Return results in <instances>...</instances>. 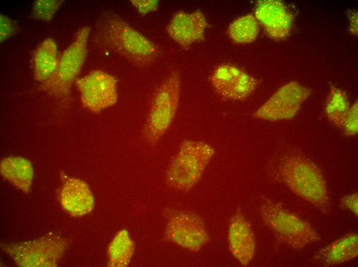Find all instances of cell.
Masks as SVG:
<instances>
[{"label": "cell", "mask_w": 358, "mask_h": 267, "mask_svg": "<svg viewBox=\"0 0 358 267\" xmlns=\"http://www.w3.org/2000/svg\"><path fill=\"white\" fill-rule=\"evenodd\" d=\"M17 27L14 22L4 14L0 15V42L8 39L16 32Z\"/></svg>", "instance_id": "24"}, {"label": "cell", "mask_w": 358, "mask_h": 267, "mask_svg": "<svg viewBox=\"0 0 358 267\" xmlns=\"http://www.w3.org/2000/svg\"><path fill=\"white\" fill-rule=\"evenodd\" d=\"M349 108L346 92L331 85L325 107L328 119L336 126L343 127Z\"/></svg>", "instance_id": "20"}, {"label": "cell", "mask_w": 358, "mask_h": 267, "mask_svg": "<svg viewBox=\"0 0 358 267\" xmlns=\"http://www.w3.org/2000/svg\"><path fill=\"white\" fill-rule=\"evenodd\" d=\"M60 199L63 208L73 217L86 215L94 206V198L88 185L76 178H69L64 181Z\"/></svg>", "instance_id": "15"}, {"label": "cell", "mask_w": 358, "mask_h": 267, "mask_svg": "<svg viewBox=\"0 0 358 267\" xmlns=\"http://www.w3.org/2000/svg\"><path fill=\"white\" fill-rule=\"evenodd\" d=\"M132 5L141 15H146L149 12L156 11L159 5L156 0H131Z\"/></svg>", "instance_id": "25"}, {"label": "cell", "mask_w": 358, "mask_h": 267, "mask_svg": "<svg viewBox=\"0 0 358 267\" xmlns=\"http://www.w3.org/2000/svg\"><path fill=\"white\" fill-rule=\"evenodd\" d=\"M95 39L103 47L122 56L134 65L146 67L158 56V47L117 14L104 11L95 25Z\"/></svg>", "instance_id": "1"}, {"label": "cell", "mask_w": 358, "mask_h": 267, "mask_svg": "<svg viewBox=\"0 0 358 267\" xmlns=\"http://www.w3.org/2000/svg\"><path fill=\"white\" fill-rule=\"evenodd\" d=\"M2 176L16 187L25 193L29 192L34 170L28 160L20 157H10L3 159L0 165Z\"/></svg>", "instance_id": "18"}, {"label": "cell", "mask_w": 358, "mask_h": 267, "mask_svg": "<svg viewBox=\"0 0 358 267\" xmlns=\"http://www.w3.org/2000/svg\"><path fill=\"white\" fill-rule=\"evenodd\" d=\"M181 78L172 72L159 86L153 99L143 136L150 145L156 144L166 132L176 115L180 100Z\"/></svg>", "instance_id": "5"}, {"label": "cell", "mask_w": 358, "mask_h": 267, "mask_svg": "<svg viewBox=\"0 0 358 267\" xmlns=\"http://www.w3.org/2000/svg\"><path fill=\"white\" fill-rule=\"evenodd\" d=\"M135 250L134 241L128 232L121 230L117 233L108 249L110 265L123 267L128 265Z\"/></svg>", "instance_id": "19"}, {"label": "cell", "mask_w": 358, "mask_h": 267, "mask_svg": "<svg viewBox=\"0 0 358 267\" xmlns=\"http://www.w3.org/2000/svg\"><path fill=\"white\" fill-rule=\"evenodd\" d=\"M357 255V234L350 232L321 249L313 259L321 265L331 266L350 261Z\"/></svg>", "instance_id": "16"}, {"label": "cell", "mask_w": 358, "mask_h": 267, "mask_svg": "<svg viewBox=\"0 0 358 267\" xmlns=\"http://www.w3.org/2000/svg\"><path fill=\"white\" fill-rule=\"evenodd\" d=\"M260 214L263 223L277 240L295 250H301L320 240L310 223L271 199L262 200Z\"/></svg>", "instance_id": "3"}, {"label": "cell", "mask_w": 358, "mask_h": 267, "mask_svg": "<svg viewBox=\"0 0 358 267\" xmlns=\"http://www.w3.org/2000/svg\"><path fill=\"white\" fill-rule=\"evenodd\" d=\"M227 240L232 256L242 265H248L255 254V238L249 222L239 209L230 220Z\"/></svg>", "instance_id": "12"}, {"label": "cell", "mask_w": 358, "mask_h": 267, "mask_svg": "<svg viewBox=\"0 0 358 267\" xmlns=\"http://www.w3.org/2000/svg\"><path fill=\"white\" fill-rule=\"evenodd\" d=\"M312 90L296 81L280 87L254 113V118L270 121L287 120L294 118Z\"/></svg>", "instance_id": "8"}, {"label": "cell", "mask_w": 358, "mask_h": 267, "mask_svg": "<svg viewBox=\"0 0 358 267\" xmlns=\"http://www.w3.org/2000/svg\"><path fill=\"white\" fill-rule=\"evenodd\" d=\"M61 0H37L31 8V15L35 20L49 21L61 7Z\"/></svg>", "instance_id": "22"}, {"label": "cell", "mask_w": 358, "mask_h": 267, "mask_svg": "<svg viewBox=\"0 0 358 267\" xmlns=\"http://www.w3.org/2000/svg\"><path fill=\"white\" fill-rule=\"evenodd\" d=\"M165 235L169 241L192 252L201 250L210 240L202 218L186 211L176 212L170 216Z\"/></svg>", "instance_id": "9"}, {"label": "cell", "mask_w": 358, "mask_h": 267, "mask_svg": "<svg viewBox=\"0 0 358 267\" xmlns=\"http://www.w3.org/2000/svg\"><path fill=\"white\" fill-rule=\"evenodd\" d=\"M273 176L290 190L322 212L330 207L327 185L318 165L307 157L286 154L274 165Z\"/></svg>", "instance_id": "2"}, {"label": "cell", "mask_w": 358, "mask_h": 267, "mask_svg": "<svg viewBox=\"0 0 358 267\" xmlns=\"http://www.w3.org/2000/svg\"><path fill=\"white\" fill-rule=\"evenodd\" d=\"M358 196L356 193L344 196L341 199L340 203L344 208L351 211L354 215L357 216Z\"/></svg>", "instance_id": "26"}, {"label": "cell", "mask_w": 358, "mask_h": 267, "mask_svg": "<svg viewBox=\"0 0 358 267\" xmlns=\"http://www.w3.org/2000/svg\"><path fill=\"white\" fill-rule=\"evenodd\" d=\"M66 247L63 239L49 234L31 241L10 244L6 252L21 266H55Z\"/></svg>", "instance_id": "7"}, {"label": "cell", "mask_w": 358, "mask_h": 267, "mask_svg": "<svg viewBox=\"0 0 358 267\" xmlns=\"http://www.w3.org/2000/svg\"><path fill=\"white\" fill-rule=\"evenodd\" d=\"M255 16L268 36L276 40H282L290 33L293 16L285 5L280 1L257 2Z\"/></svg>", "instance_id": "14"}, {"label": "cell", "mask_w": 358, "mask_h": 267, "mask_svg": "<svg viewBox=\"0 0 358 267\" xmlns=\"http://www.w3.org/2000/svg\"><path fill=\"white\" fill-rule=\"evenodd\" d=\"M209 25L199 10L191 13L178 11L172 16L167 27L170 37L184 48L204 40V33Z\"/></svg>", "instance_id": "13"}, {"label": "cell", "mask_w": 358, "mask_h": 267, "mask_svg": "<svg viewBox=\"0 0 358 267\" xmlns=\"http://www.w3.org/2000/svg\"><path fill=\"white\" fill-rule=\"evenodd\" d=\"M90 32L91 28L87 26L78 30L73 42L61 55L54 74L42 83L41 88L42 89L59 98L69 94L71 87L86 60Z\"/></svg>", "instance_id": "6"}, {"label": "cell", "mask_w": 358, "mask_h": 267, "mask_svg": "<svg viewBox=\"0 0 358 267\" xmlns=\"http://www.w3.org/2000/svg\"><path fill=\"white\" fill-rule=\"evenodd\" d=\"M59 58L55 40L51 37L43 40L37 46L33 55L34 79L43 83L50 78L57 69Z\"/></svg>", "instance_id": "17"}, {"label": "cell", "mask_w": 358, "mask_h": 267, "mask_svg": "<svg viewBox=\"0 0 358 267\" xmlns=\"http://www.w3.org/2000/svg\"><path fill=\"white\" fill-rule=\"evenodd\" d=\"M83 106L97 113L114 105L118 100L117 80L101 70H94L76 79Z\"/></svg>", "instance_id": "10"}, {"label": "cell", "mask_w": 358, "mask_h": 267, "mask_svg": "<svg viewBox=\"0 0 358 267\" xmlns=\"http://www.w3.org/2000/svg\"><path fill=\"white\" fill-rule=\"evenodd\" d=\"M357 101L352 105L348 111L343 128L345 133L349 136H355L358 131Z\"/></svg>", "instance_id": "23"}, {"label": "cell", "mask_w": 358, "mask_h": 267, "mask_svg": "<svg viewBox=\"0 0 358 267\" xmlns=\"http://www.w3.org/2000/svg\"><path fill=\"white\" fill-rule=\"evenodd\" d=\"M350 22L349 31L350 32L356 35L357 34V12H351L349 14Z\"/></svg>", "instance_id": "27"}, {"label": "cell", "mask_w": 358, "mask_h": 267, "mask_svg": "<svg viewBox=\"0 0 358 267\" xmlns=\"http://www.w3.org/2000/svg\"><path fill=\"white\" fill-rule=\"evenodd\" d=\"M259 31L258 21L255 15L250 14L232 22L227 29V33L234 42L243 44L254 42Z\"/></svg>", "instance_id": "21"}, {"label": "cell", "mask_w": 358, "mask_h": 267, "mask_svg": "<svg viewBox=\"0 0 358 267\" xmlns=\"http://www.w3.org/2000/svg\"><path fill=\"white\" fill-rule=\"evenodd\" d=\"M210 82L214 90L222 98L242 101L256 89L258 80L244 71L230 64H222L213 71Z\"/></svg>", "instance_id": "11"}, {"label": "cell", "mask_w": 358, "mask_h": 267, "mask_svg": "<svg viewBox=\"0 0 358 267\" xmlns=\"http://www.w3.org/2000/svg\"><path fill=\"white\" fill-rule=\"evenodd\" d=\"M214 153V148L205 142L189 139L182 141L167 170V185L177 191L191 189L201 179Z\"/></svg>", "instance_id": "4"}]
</instances>
